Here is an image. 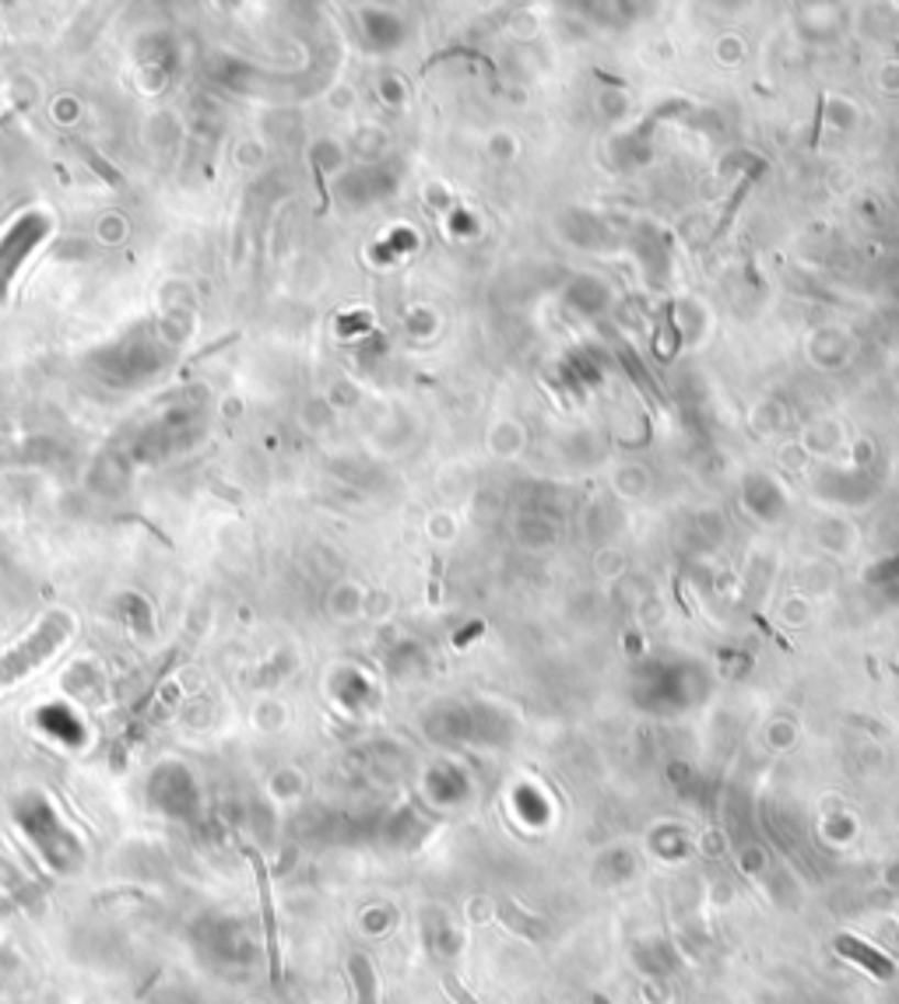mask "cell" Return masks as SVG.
Returning a JSON list of instances; mask_svg holds the SVG:
<instances>
[{"mask_svg": "<svg viewBox=\"0 0 899 1004\" xmlns=\"http://www.w3.org/2000/svg\"><path fill=\"white\" fill-rule=\"evenodd\" d=\"M70 633H75V618L60 612V607L46 612L40 618V625H35L22 643H14L11 650L0 654V692L18 685V681L29 678L32 671H40L49 657H57V650L70 639Z\"/></svg>", "mask_w": 899, "mask_h": 1004, "instance_id": "6da1fadb", "label": "cell"}, {"mask_svg": "<svg viewBox=\"0 0 899 1004\" xmlns=\"http://www.w3.org/2000/svg\"><path fill=\"white\" fill-rule=\"evenodd\" d=\"M49 232H53L49 214L25 211V214H18V219L8 225L4 236H0V310H4V299H8V289H11V281L18 275V267L35 254V246L46 243Z\"/></svg>", "mask_w": 899, "mask_h": 1004, "instance_id": "7a4b0ae2", "label": "cell"}, {"mask_svg": "<svg viewBox=\"0 0 899 1004\" xmlns=\"http://www.w3.org/2000/svg\"><path fill=\"white\" fill-rule=\"evenodd\" d=\"M249 864H254L257 874V889H260V913H264V938H267V962H271V980H281V935H278V917H275V892H271V878H267V868L257 854H249Z\"/></svg>", "mask_w": 899, "mask_h": 1004, "instance_id": "3957f363", "label": "cell"}, {"mask_svg": "<svg viewBox=\"0 0 899 1004\" xmlns=\"http://www.w3.org/2000/svg\"><path fill=\"white\" fill-rule=\"evenodd\" d=\"M836 952H840V956H847V959H854L857 966H865V970H872L878 980L896 977V962H892L889 956H883V952H875L872 945H865V941L854 938V935H840V938H836Z\"/></svg>", "mask_w": 899, "mask_h": 1004, "instance_id": "277c9868", "label": "cell"}, {"mask_svg": "<svg viewBox=\"0 0 899 1004\" xmlns=\"http://www.w3.org/2000/svg\"><path fill=\"white\" fill-rule=\"evenodd\" d=\"M499 917H502V924H507L513 935H524L528 941H542L545 938V924H537V921H531L524 910H517L510 900H502L499 903Z\"/></svg>", "mask_w": 899, "mask_h": 1004, "instance_id": "5b68a950", "label": "cell"}, {"mask_svg": "<svg viewBox=\"0 0 899 1004\" xmlns=\"http://www.w3.org/2000/svg\"><path fill=\"white\" fill-rule=\"evenodd\" d=\"M348 973L355 980V994H358V1004H380V994H376V973L366 956H352L348 959Z\"/></svg>", "mask_w": 899, "mask_h": 1004, "instance_id": "8992f818", "label": "cell"}, {"mask_svg": "<svg viewBox=\"0 0 899 1004\" xmlns=\"http://www.w3.org/2000/svg\"><path fill=\"white\" fill-rule=\"evenodd\" d=\"M443 988H446L449 997H454V1004H478L471 994H467V991L460 988V980H457V977H443Z\"/></svg>", "mask_w": 899, "mask_h": 1004, "instance_id": "52a82bcc", "label": "cell"}, {"mask_svg": "<svg viewBox=\"0 0 899 1004\" xmlns=\"http://www.w3.org/2000/svg\"><path fill=\"white\" fill-rule=\"evenodd\" d=\"M595 1004H608V1001H604V997H595Z\"/></svg>", "mask_w": 899, "mask_h": 1004, "instance_id": "ba28073f", "label": "cell"}]
</instances>
